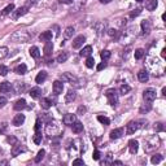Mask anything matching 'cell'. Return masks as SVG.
<instances>
[{"instance_id":"cell-42","label":"cell","mask_w":166,"mask_h":166,"mask_svg":"<svg viewBox=\"0 0 166 166\" xmlns=\"http://www.w3.org/2000/svg\"><path fill=\"white\" fill-rule=\"evenodd\" d=\"M8 73H9V69H8V66L0 65V75H1V77H5Z\"/></svg>"},{"instance_id":"cell-46","label":"cell","mask_w":166,"mask_h":166,"mask_svg":"<svg viewBox=\"0 0 166 166\" xmlns=\"http://www.w3.org/2000/svg\"><path fill=\"white\" fill-rule=\"evenodd\" d=\"M112 153H108L107 154V158L104 160V161H101V165H108V164H112Z\"/></svg>"},{"instance_id":"cell-23","label":"cell","mask_w":166,"mask_h":166,"mask_svg":"<svg viewBox=\"0 0 166 166\" xmlns=\"http://www.w3.org/2000/svg\"><path fill=\"white\" fill-rule=\"evenodd\" d=\"M26 108V100L25 99H20V100L16 101L15 104V110H17V112H21L22 109H25Z\"/></svg>"},{"instance_id":"cell-15","label":"cell","mask_w":166,"mask_h":166,"mask_svg":"<svg viewBox=\"0 0 166 166\" xmlns=\"http://www.w3.org/2000/svg\"><path fill=\"white\" fill-rule=\"evenodd\" d=\"M24 122H25V116L24 114H16L15 118H13V121H12V124L13 126H16V127H18V126H21Z\"/></svg>"},{"instance_id":"cell-62","label":"cell","mask_w":166,"mask_h":166,"mask_svg":"<svg viewBox=\"0 0 166 166\" xmlns=\"http://www.w3.org/2000/svg\"><path fill=\"white\" fill-rule=\"evenodd\" d=\"M37 3V0H29V4H35Z\"/></svg>"},{"instance_id":"cell-40","label":"cell","mask_w":166,"mask_h":166,"mask_svg":"<svg viewBox=\"0 0 166 166\" xmlns=\"http://www.w3.org/2000/svg\"><path fill=\"white\" fill-rule=\"evenodd\" d=\"M8 56V48L7 47H0V60H4Z\"/></svg>"},{"instance_id":"cell-49","label":"cell","mask_w":166,"mask_h":166,"mask_svg":"<svg viewBox=\"0 0 166 166\" xmlns=\"http://www.w3.org/2000/svg\"><path fill=\"white\" fill-rule=\"evenodd\" d=\"M7 104H8L7 98H4V96H0V109H1V108H4Z\"/></svg>"},{"instance_id":"cell-59","label":"cell","mask_w":166,"mask_h":166,"mask_svg":"<svg viewBox=\"0 0 166 166\" xmlns=\"http://www.w3.org/2000/svg\"><path fill=\"white\" fill-rule=\"evenodd\" d=\"M161 57H162V59H165V57H166V49L165 48L161 51Z\"/></svg>"},{"instance_id":"cell-64","label":"cell","mask_w":166,"mask_h":166,"mask_svg":"<svg viewBox=\"0 0 166 166\" xmlns=\"http://www.w3.org/2000/svg\"><path fill=\"white\" fill-rule=\"evenodd\" d=\"M136 1H138V3H142V1H143V0H136Z\"/></svg>"},{"instance_id":"cell-8","label":"cell","mask_w":166,"mask_h":166,"mask_svg":"<svg viewBox=\"0 0 166 166\" xmlns=\"http://www.w3.org/2000/svg\"><path fill=\"white\" fill-rule=\"evenodd\" d=\"M75 121H77V116L71 114V113L65 114V116H64V118H62V122H64V124H66V126H71Z\"/></svg>"},{"instance_id":"cell-7","label":"cell","mask_w":166,"mask_h":166,"mask_svg":"<svg viewBox=\"0 0 166 166\" xmlns=\"http://www.w3.org/2000/svg\"><path fill=\"white\" fill-rule=\"evenodd\" d=\"M27 10H29V8H27V7H20L18 9H16V10H13V12H12V18H13V20H18L20 17L26 15Z\"/></svg>"},{"instance_id":"cell-25","label":"cell","mask_w":166,"mask_h":166,"mask_svg":"<svg viewBox=\"0 0 166 166\" xmlns=\"http://www.w3.org/2000/svg\"><path fill=\"white\" fill-rule=\"evenodd\" d=\"M29 52H30V56L33 57V59H39L40 57V51H39V48H38V47H31V48L29 49Z\"/></svg>"},{"instance_id":"cell-47","label":"cell","mask_w":166,"mask_h":166,"mask_svg":"<svg viewBox=\"0 0 166 166\" xmlns=\"http://www.w3.org/2000/svg\"><path fill=\"white\" fill-rule=\"evenodd\" d=\"M140 12H142V9H140V8H136V9H134L131 13H130V17H131V18L136 17V16L140 15Z\"/></svg>"},{"instance_id":"cell-31","label":"cell","mask_w":166,"mask_h":166,"mask_svg":"<svg viewBox=\"0 0 166 166\" xmlns=\"http://www.w3.org/2000/svg\"><path fill=\"white\" fill-rule=\"evenodd\" d=\"M15 10V4H9V5H7V7L3 9V12H1V16L3 17H5V16H8V15H10V13Z\"/></svg>"},{"instance_id":"cell-51","label":"cell","mask_w":166,"mask_h":166,"mask_svg":"<svg viewBox=\"0 0 166 166\" xmlns=\"http://www.w3.org/2000/svg\"><path fill=\"white\" fill-rule=\"evenodd\" d=\"M100 152L98 151V149H95V152H93V154H92V158L95 160V161H99V160H100Z\"/></svg>"},{"instance_id":"cell-28","label":"cell","mask_w":166,"mask_h":166,"mask_svg":"<svg viewBox=\"0 0 166 166\" xmlns=\"http://www.w3.org/2000/svg\"><path fill=\"white\" fill-rule=\"evenodd\" d=\"M157 5H158V1L157 0H148L145 4V8L148 10H154L157 8Z\"/></svg>"},{"instance_id":"cell-63","label":"cell","mask_w":166,"mask_h":166,"mask_svg":"<svg viewBox=\"0 0 166 166\" xmlns=\"http://www.w3.org/2000/svg\"><path fill=\"white\" fill-rule=\"evenodd\" d=\"M162 95H166V87L162 88Z\"/></svg>"},{"instance_id":"cell-12","label":"cell","mask_w":166,"mask_h":166,"mask_svg":"<svg viewBox=\"0 0 166 166\" xmlns=\"http://www.w3.org/2000/svg\"><path fill=\"white\" fill-rule=\"evenodd\" d=\"M142 34L143 35H148L151 33V21L149 20H144L142 21Z\"/></svg>"},{"instance_id":"cell-55","label":"cell","mask_w":166,"mask_h":166,"mask_svg":"<svg viewBox=\"0 0 166 166\" xmlns=\"http://www.w3.org/2000/svg\"><path fill=\"white\" fill-rule=\"evenodd\" d=\"M40 127H42V123H40V120H37V122H35V132L40 131Z\"/></svg>"},{"instance_id":"cell-58","label":"cell","mask_w":166,"mask_h":166,"mask_svg":"<svg viewBox=\"0 0 166 166\" xmlns=\"http://www.w3.org/2000/svg\"><path fill=\"white\" fill-rule=\"evenodd\" d=\"M86 112V107H79L78 108V114H83Z\"/></svg>"},{"instance_id":"cell-48","label":"cell","mask_w":166,"mask_h":166,"mask_svg":"<svg viewBox=\"0 0 166 166\" xmlns=\"http://www.w3.org/2000/svg\"><path fill=\"white\" fill-rule=\"evenodd\" d=\"M7 129H8V123L7 122L0 123V134H4V132L7 131Z\"/></svg>"},{"instance_id":"cell-35","label":"cell","mask_w":166,"mask_h":166,"mask_svg":"<svg viewBox=\"0 0 166 166\" xmlns=\"http://www.w3.org/2000/svg\"><path fill=\"white\" fill-rule=\"evenodd\" d=\"M44 156H46V151H44V149H40V151L38 152L37 157H35V162H37V164H39L42 160L44 158Z\"/></svg>"},{"instance_id":"cell-38","label":"cell","mask_w":166,"mask_h":166,"mask_svg":"<svg viewBox=\"0 0 166 166\" xmlns=\"http://www.w3.org/2000/svg\"><path fill=\"white\" fill-rule=\"evenodd\" d=\"M130 91H131V87H130L129 84H122L120 87V92L122 93V95H126V93H129Z\"/></svg>"},{"instance_id":"cell-6","label":"cell","mask_w":166,"mask_h":166,"mask_svg":"<svg viewBox=\"0 0 166 166\" xmlns=\"http://www.w3.org/2000/svg\"><path fill=\"white\" fill-rule=\"evenodd\" d=\"M143 98H144V100L147 103L154 101V99H156V90H153V88H147L144 92H143Z\"/></svg>"},{"instance_id":"cell-21","label":"cell","mask_w":166,"mask_h":166,"mask_svg":"<svg viewBox=\"0 0 166 166\" xmlns=\"http://www.w3.org/2000/svg\"><path fill=\"white\" fill-rule=\"evenodd\" d=\"M52 51H53V43L51 40L46 42V46H44V55L46 56H51Z\"/></svg>"},{"instance_id":"cell-27","label":"cell","mask_w":166,"mask_h":166,"mask_svg":"<svg viewBox=\"0 0 166 166\" xmlns=\"http://www.w3.org/2000/svg\"><path fill=\"white\" fill-rule=\"evenodd\" d=\"M39 39L42 42H48V40H52V31H44L39 35Z\"/></svg>"},{"instance_id":"cell-19","label":"cell","mask_w":166,"mask_h":166,"mask_svg":"<svg viewBox=\"0 0 166 166\" xmlns=\"http://www.w3.org/2000/svg\"><path fill=\"white\" fill-rule=\"evenodd\" d=\"M12 90V84L9 82H1L0 83V93H7Z\"/></svg>"},{"instance_id":"cell-14","label":"cell","mask_w":166,"mask_h":166,"mask_svg":"<svg viewBox=\"0 0 166 166\" xmlns=\"http://www.w3.org/2000/svg\"><path fill=\"white\" fill-rule=\"evenodd\" d=\"M138 129H139V122H135V121H132V122H130L129 124H127L126 132H127L129 135H132Z\"/></svg>"},{"instance_id":"cell-17","label":"cell","mask_w":166,"mask_h":166,"mask_svg":"<svg viewBox=\"0 0 166 166\" xmlns=\"http://www.w3.org/2000/svg\"><path fill=\"white\" fill-rule=\"evenodd\" d=\"M30 96H31L33 99H39L42 96V88L40 87H33L31 90H30Z\"/></svg>"},{"instance_id":"cell-36","label":"cell","mask_w":166,"mask_h":166,"mask_svg":"<svg viewBox=\"0 0 166 166\" xmlns=\"http://www.w3.org/2000/svg\"><path fill=\"white\" fill-rule=\"evenodd\" d=\"M98 121L100 123L105 124V126H108V124H110V120L108 117H105V116H98Z\"/></svg>"},{"instance_id":"cell-44","label":"cell","mask_w":166,"mask_h":166,"mask_svg":"<svg viewBox=\"0 0 166 166\" xmlns=\"http://www.w3.org/2000/svg\"><path fill=\"white\" fill-rule=\"evenodd\" d=\"M34 143H35V144H40V143H42V134H40V131L35 132V135H34Z\"/></svg>"},{"instance_id":"cell-4","label":"cell","mask_w":166,"mask_h":166,"mask_svg":"<svg viewBox=\"0 0 166 166\" xmlns=\"http://www.w3.org/2000/svg\"><path fill=\"white\" fill-rule=\"evenodd\" d=\"M60 131H61V130H60V126L55 122V121L49 122L48 124H47V127H46V132L49 135V136H52V138L57 136V135L60 134Z\"/></svg>"},{"instance_id":"cell-53","label":"cell","mask_w":166,"mask_h":166,"mask_svg":"<svg viewBox=\"0 0 166 166\" xmlns=\"http://www.w3.org/2000/svg\"><path fill=\"white\" fill-rule=\"evenodd\" d=\"M7 140H8V143H10V144H13V145L17 144V139H16L15 136H8Z\"/></svg>"},{"instance_id":"cell-52","label":"cell","mask_w":166,"mask_h":166,"mask_svg":"<svg viewBox=\"0 0 166 166\" xmlns=\"http://www.w3.org/2000/svg\"><path fill=\"white\" fill-rule=\"evenodd\" d=\"M149 110H151V105L149 104H147V105H143L142 108H140V113H147V112H149Z\"/></svg>"},{"instance_id":"cell-9","label":"cell","mask_w":166,"mask_h":166,"mask_svg":"<svg viewBox=\"0 0 166 166\" xmlns=\"http://www.w3.org/2000/svg\"><path fill=\"white\" fill-rule=\"evenodd\" d=\"M84 42H86V37H84V35H78V37H77L75 39L73 40V48H74V49L81 48Z\"/></svg>"},{"instance_id":"cell-56","label":"cell","mask_w":166,"mask_h":166,"mask_svg":"<svg viewBox=\"0 0 166 166\" xmlns=\"http://www.w3.org/2000/svg\"><path fill=\"white\" fill-rule=\"evenodd\" d=\"M74 1H75V0H60L61 4H73Z\"/></svg>"},{"instance_id":"cell-45","label":"cell","mask_w":166,"mask_h":166,"mask_svg":"<svg viewBox=\"0 0 166 166\" xmlns=\"http://www.w3.org/2000/svg\"><path fill=\"white\" fill-rule=\"evenodd\" d=\"M154 130H156L157 132H161V131H164V130H165V127H164V124H162L161 122H156V123H154Z\"/></svg>"},{"instance_id":"cell-57","label":"cell","mask_w":166,"mask_h":166,"mask_svg":"<svg viewBox=\"0 0 166 166\" xmlns=\"http://www.w3.org/2000/svg\"><path fill=\"white\" fill-rule=\"evenodd\" d=\"M105 66H107V64H105V62L99 64V65H98V70H99V71H100V70H103V69L105 68Z\"/></svg>"},{"instance_id":"cell-50","label":"cell","mask_w":166,"mask_h":166,"mask_svg":"<svg viewBox=\"0 0 166 166\" xmlns=\"http://www.w3.org/2000/svg\"><path fill=\"white\" fill-rule=\"evenodd\" d=\"M108 35H109V37H117L118 35V31L116 29H108Z\"/></svg>"},{"instance_id":"cell-30","label":"cell","mask_w":166,"mask_h":166,"mask_svg":"<svg viewBox=\"0 0 166 166\" xmlns=\"http://www.w3.org/2000/svg\"><path fill=\"white\" fill-rule=\"evenodd\" d=\"M15 71H16L17 74H20V75H24V74L27 71V68H26V65H25V64H20V65L16 66Z\"/></svg>"},{"instance_id":"cell-3","label":"cell","mask_w":166,"mask_h":166,"mask_svg":"<svg viewBox=\"0 0 166 166\" xmlns=\"http://www.w3.org/2000/svg\"><path fill=\"white\" fill-rule=\"evenodd\" d=\"M60 78H61L62 82H68L71 86H75V87H81V81L75 75H73L71 73H64Z\"/></svg>"},{"instance_id":"cell-18","label":"cell","mask_w":166,"mask_h":166,"mask_svg":"<svg viewBox=\"0 0 166 166\" xmlns=\"http://www.w3.org/2000/svg\"><path fill=\"white\" fill-rule=\"evenodd\" d=\"M71 130H73L74 134H79V132L83 131V123L79 122V121H75V122L71 124Z\"/></svg>"},{"instance_id":"cell-5","label":"cell","mask_w":166,"mask_h":166,"mask_svg":"<svg viewBox=\"0 0 166 166\" xmlns=\"http://www.w3.org/2000/svg\"><path fill=\"white\" fill-rule=\"evenodd\" d=\"M107 99H108V103H109L112 107H116V104L118 103V93L114 88H110V90L107 91Z\"/></svg>"},{"instance_id":"cell-37","label":"cell","mask_w":166,"mask_h":166,"mask_svg":"<svg viewBox=\"0 0 166 166\" xmlns=\"http://www.w3.org/2000/svg\"><path fill=\"white\" fill-rule=\"evenodd\" d=\"M110 56H112V53H110V51H101L100 52V57L103 59V61H107V60H109L110 59Z\"/></svg>"},{"instance_id":"cell-10","label":"cell","mask_w":166,"mask_h":166,"mask_svg":"<svg viewBox=\"0 0 166 166\" xmlns=\"http://www.w3.org/2000/svg\"><path fill=\"white\" fill-rule=\"evenodd\" d=\"M52 88H53V92L56 93V95L62 93V91H64V83H62V81H55L53 82V86H52Z\"/></svg>"},{"instance_id":"cell-13","label":"cell","mask_w":166,"mask_h":166,"mask_svg":"<svg viewBox=\"0 0 166 166\" xmlns=\"http://www.w3.org/2000/svg\"><path fill=\"white\" fill-rule=\"evenodd\" d=\"M129 151L131 154H135L138 153V151H139V143L136 142V140H130L129 142Z\"/></svg>"},{"instance_id":"cell-22","label":"cell","mask_w":166,"mask_h":166,"mask_svg":"<svg viewBox=\"0 0 166 166\" xmlns=\"http://www.w3.org/2000/svg\"><path fill=\"white\" fill-rule=\"evenodd\" d=\"M138 79H139L140 82H143V83L148 82V79H149L148 71H147V70H140L139 73H138Z\"/></svg>"},{"instance_id":"cell-34","label":"cell","mask_w":166,"mask_h":166,"mask_svg":"<svg viewBox=\"0 0 166 166\" xmlns=\"http://www.w3.org/2000/svg\"><path fill=\"white\" fill-rule=\"evenodd\" d=\"M68 59H69V53L68 52H62V53H60L57 56V62H65Z\"/></svg>"},{"instance_id":"cell-20","label":"cell","mask_w":166,"mask_h":166,"mask_svg":"<svg viewBox=\"0 0 166 166\" xmlns=\"http://www.w3.org/2000/svg\"><path fill=\"white\" fill-rule=\"evenodd\" d=\"M40 105H42L43 109H49V108H51L52 105H55V104H53V100H52L51 98H46V99H42Z\"/></svg>"},{"instance_id":"cell-16","label":"cell","mask_w":166,"mask_h":166,"mask_svg":"<svg viewBox=\"0 0 166 166\" xmlns=\"http://www.w3.org/2000/svg\"><path fill=\"white\" fill-rule=\"evenodd\" d=\"M123 135V129H116L113 131H110V139L112 140H116V139H120L121 136Z\"/></svg>"},{"instance_id":"cell-11","label":"cell","mask_w":166,"mask_h":166,"mask_svg":"<svg viewBox=\"0 0 166 166\" xmlns=\"http://www.w3.org/2000/svg\"><path fill=\"white\" fill-rule=\"evenodd\" d=\"M24 152H26V148H25L24 145H20V144L17 143V144L13 145V149H12V156H13V157H17L18 154L24 153Z\"/></svg>"},{"instance_id":"cell-32","label":"cell","mask_w":166,"mask_h":166,"mask_svg":"<svg viewBox=\"0 0 166 166\" xmlns=\"http://www.w3.org/2000/svg\"><path fill=\"white\" fill-rule=\"evenodd\" d=\"M46 79H47V71H40V73H38L37 78H35V82L37 83H43Z\"/></svg>"},{"instance_id":"cell-54","label":"cell","mask_w":166,"mask_h":166,"mask_svg":"<svg viewBox=\"0 0 166 166\" xmlns=\"http://www.w3.org/2000/svg\"><path fill=\"white\" fill-rule=\"evenodd\" d=\"M73 165L74 166H77V165H84V161L81 160V158H77V160H74V161H73Z\"/></svg>"},{"instance_id":"cell-29","label":"cell","mask_w":166,"mask_h":166,"mask_svg":"<svg viewBox=\"0 0 166 166\" xmlns=\"http://www.w3.org/2000/svg\"><path fill=\"white\" fill-rule=\"evenodd\" d=\"M74 33H75V30H74V27H73V26L66 27L65 31H64V35H65V39H70V38L74 35Z\"/></svg>"},{"instance_id":"cell-41","label":"cell","mask_w":166,"mask_h":166,"mask_svg":"<svg viewBox=\"0 0 166 166\" xmlns=\"http://www.w3.org/2000/svg\"><path fill=\"white\" fill-rule=\"evenodd\" d=\"M144 53H145V52H144V49L139 48V49H136V51H135L134 56H135V59H136V60H140L143 56H144Z\"/></svg>"},{"instance_id":"cell-60","label":"cell","mask_w":166,"mask_h":166,"mask_svg":"<svg viewBox=\"0 0 166 166\" xmlns=\"http://www.w3.org/2000/svg\"><path fill=\"white\" fill-rule=\"evenodd\" d=\"M112 0H100V3L101 4H108V3H110Z\"/></svg>"},{"instance_id":"cell-26","label":"cell","mask_w":166,"mask_h":166,"mask_svg":"<svg viewBox=\"0 0 166 166\" xmlns=\"http://www.w3.org/2000/svg\"><path fill=\"white\" fill-rule=\"evenodd\" d=\"M75 98H77V93H75V91H69L68 93L65 95V103H71V101H74L75 100Z\"/></svg>"},{"instance_id":"cell-24","label":"cell","mask_w":166,"mask_h":166,"mask_svg":"<svg viewBox=\"0 0 166 166\" xmlns=\"http://www.w3.org/2000/svg\"><path fill=\"white\" fill-rule=\"evenodd\" d=\"M91 53H92V47L91 46H86L84 48H82L81 52H79V55H81L82 57H88V56H91Z\"/></svg>"},{"instance_id":"cell-1","label":"cell","mask_w":166,"mask_h":166,"mask_svg":"<svg viewBox=\"0 0 166 166\" xmlns=\"http://www.w3.org/2000/svg\"><path fill=\"white\" fill-rule=\"evenodd\" d=\"M161 144V139H160L158 135H153V136L148 138L145 142V145H144V149L147 153H152L154 149H157Z\"/></svg>"},{"instance_id":"cell-33","label":"cell","mask_w":166,"mask_h":166,"mask_svg":"<svg viewBox=\"0 0 166 166\" xmlns=\"http://www.w3.org/2000/svg\"><path fill=\"white\" fill-rule=\"evenodd\" d=\"M162 158H164V157H162V154H160V153L153 154V156H152V158H151V162L153 165H157V164H160V162L162 161Z\"/></svg>"},{"instance_id":"cell-43","label":"cell","mask_w":166,"mask_h":166,"mask_svg":"<svg viewBox=\"0 0 166 166\" xmlns=\"http://www.w3.org/2000/svg\"><path fill=\"white\" fill-rule=\"evenodd\" d=\"M24 90H25V83H20V82L16 83V92L21 93Z\"/></svg>"},{"instance_id":"cell-39","label":"cell","mask_w":166,"mask_h":166,"mask_svg":"<svg viewBox=\"0 0 166 166\" xmlns=\"http://www.w3.org/2000/svg\"><path fill=\"white\" fill-rule=\"evenodd\" d=\"M86 66H87V68H93V66H95V59H93V57H91V56H88L87 57V60H86Z\"/></svg>"},{"instance_id":"cell-2","label":"cell","mask_w":166,"mask_h":166,"mask_svg":"<svg viewBox=\"0 0 166 166\" xmlns=\"http://www.w3.org/2000/svg\"><path fill=\"white\" fill-rule=\"evenodd\" d=\"M30 38H31V35H30L27 31H25V30H17L16 33H13V34L10 35V40L17 42V43H25V42H29Z\"/></svg>"},{"instance_id":"cell-61","label":"cell","mask_w":166,"mask_h":166,"mask_svg":"<svg viewBox=\"0 0 166 166\" xmlns=\"http://www.w3.org/2000/svg\"><path fill=\"white\" fill-rule=\"evenodd\" d=\"M112 164L113 165H122V162L121 161H112Z\"/></svg>"}]
</instances>
